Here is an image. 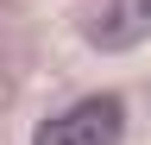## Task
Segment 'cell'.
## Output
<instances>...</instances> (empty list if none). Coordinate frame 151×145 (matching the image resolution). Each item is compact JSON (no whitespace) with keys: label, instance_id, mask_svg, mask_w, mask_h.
<instances>
[{"label":"cell","instance_id":"cell-1","mask_svg":"<svg viewBox=\"0 0 151 145\" xmlns=\"http://www.w3.org/2000/svg\"><path fill=\"white\" fill-rule=\"evenodd\" d=\"M120 133H126V107L113 95H88V101L63 107V114L38 120L32 145H120Z\"/></svg>","mask_w":151,"mask_h":145},{"label":"cell","instance_id":"cell-2","mask_svg":"<svg viewBox=\"0 0 151 145\" xmlns=\"http://www.w3.org/2000/svg\"><path fill=\"white\" fill-rule=\"evenodd\" d=\"M88 38L101 50H126V44L151 38V0H101L88 13Z\"/></svg>","mask_w":151,"mask_h":145}]
</instances>
